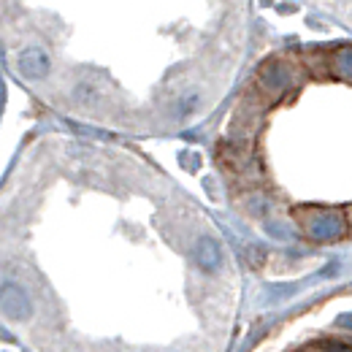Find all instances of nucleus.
I'll return each instance as SVG.
<instances>
[{"label": "nucleus", "mask_w": 352, "mask_h": 352, "mask_svg": "<svg viewBox=\"0 0 352 352\" xmlns=\"http://www.w3.org/2000/svg\"><path fill=\"white\" fill-rule=\"evenodd\" d=\"M336 65H339V74H342V76L352 79V49H344V52L339 54Z\"/></svg>", "instance_id": "5"}, {"label": "nucleus", "mask_w": 352, "mask_h": 352, "mask_svg": "<svg viewBox=\"0 0 352 352\" xmlns=\"http://www.w3.org/2000/svg\"><path fill=\"white\" fill-rule=\"evenodd\" d=\"M331 352H344V350H331Z\"/></svg>", "instance_id": "7"}, {"label": "nucleus", "mask_w": 352, "mask_h": 352, "mask_svg": "<svg viewBox=\"0 0 352 352\" xmlns=\"http://www.w3.org/2000/svg\"><path fill=\"white\" fill-rule=\"evenodd\" d=\"M309 233L320 241H333L344 233V220L339 214H320L309 222Z\"/></svg>", "instance_id": "4"}, {"label": "nucleus", "mask_w": 352, "mask_h": 352, "mask_svg": "<svg viewBox=\"0 0 352 352\" xmlns=\"http://www.w3.org/2000/svg\"><path fill=\"white\" fill-rule=\"evenodd\" d=\"M339 328L352 331V314H342V317H339Z\"/></svg>", "instance_id": "6"}, {"label": "nucleus", "mask_w": 352, "mask_h": 352, "mask_svg": "<svg viewBox=\"0 0 352 352\" xmlns=\"http://www.w3.org/2000/svg\"><path fill=\"white\" fill-rule=\"evenodd\" d=\"M19 71L28 76V79H41L49 74V54L38 46H30L19 54Z\"/></svg>", "instance_id": "2"}, {"label": "nucleus", "mask_w": 352, "mask_h": 352, "mask_svg": "<svg viewBox=\"0 0 352 352\" xmlns=\"http://www.w3.org/2000/svg\"><path fill=\"white\" fill-rule=\"evenodd\" d=\"M3 314H6L8 320H30L33 304H30V298L25 296L22 287H16V285H6V287H3Z\"/></svg>", "instance_id": "1"}, {"label": "nucleus", "mask_w": 352, "mask_h": 352, "mask_svg": "<svg viewBox=\"0 0 352 352\" xmlns=\"http://www.w3.org/2000/svg\"><path fill=\"white\" fill-rule=\"evenodd\" d=\"M195 263L201 265L204 271H217L222 265V250L220 244H217V239H212V236H201L198 241H195Z\"/></svg>", "instance_id": "3"}]
</instances>
